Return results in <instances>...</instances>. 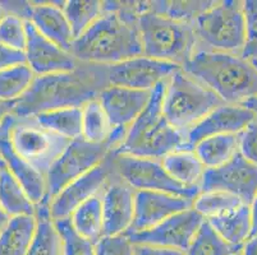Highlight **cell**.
Returning a JSON list of instances; mask_svg holds the SVG:
<instances>
[{"instance_id":"1","label":"cell","mask_w":257,"mask_h":255,"mask_svg":"<svg viewBox=\"0 0 257 255\" xmlns=\"http://www.w3.org/2000/svg\"><path fill=\"white\" fill-rule=\"evenodd\" d=\"M146 3H102V14L81 36L74 39L71 54L85 64L111 65L142 55L137 18Z\"/></svg>"},{"instance_id":"2","label":"cell","mask_w":257,"mask_h":255,"mask_svg":"<svg viewBox=\"0 0 257 255\" xmlns=\"http://www.w3.org/2000/svg\"><path fill=\"white\" fill-rule=\"evenodd\" d=\"M105 87L104 65L79 63L73 72L35 77L29 90L16 102L13 115L31 118L51 110L83 107L96 100Z\"/></svg>"},{"instance_id":"3","label":"cell","mask_w":257,"mask_h":255,"mask_svg":"<svg viewBox=\"0 0 257 255\" xmlns=\"http://www.w3.org/2000/svg\"><path fill=\"white\" fill-rule=\"evenodd\" d=\"M181 69L224 104L242 105L257 96V68L238 54L196 49Z\"/></svg>"},{"instance_id":"4","label":"cell","mask_w":257,"mask_h":255,"mask_svg":"<svg viewBox=\"0 0 257 255\" xmlns=\"http://www.w3.org/2000/svg\"><path fill=\"white\" fill-rule=\"evenodd\" d=\"M167 81L161 82L151 91L149 104L141 115L133 121L123 143L111 154H127L133 157L161 160L178 149H188L186 134L175 130L163 112Z\"/></svg>"},{"instance_id":"5","label":"cell","mask_w":257,"mask_h":255,"mask_svg":"<svg viewBox=\"0 0 257 255\" xmlns=\"http://www.w3.org/2000/svg\"><path fill=\"white\" fill-rule=\"evenodd\" d=\"M142 55L182 65L197 49L192 23L182 22L146 9L137 18Z\"/></svg>"},{"instance_id":"6","label":"cell","mask_w":257,"mask_h":255,"mask_svg":"<svg viewBox=\"0 0 257 255\" xmlns=\"http://www.w3.org/2000/svg\"><path fill=\"white\" fill-rule=\"evenodd\" d=\"M221 105L224 102L212 91L182 69L167 81L163 112L168 123L183 134Z\"/></svg>"},{"instance_id":"7","label":"cell","mask_w":257,"mask_h":255,"mask_svg":"<svg viewBox=\"0 0 257 255\" xmlns=\"http://www.w3.org/2000/svg\"><path fill=\"white\" fill-rule=\"evenodd\" d=\"M197 49L238 54L244 44L243 2H215L214 6L192 22Z\"/></svg>"},{"instance_id":"8","label":"cell","mask_w":257,"mask_h":255,"mask_svg":"<svg viewBox=\"0 0 257 255\" xmlns=\"http://www.w3.org/2000/svg\"><path fill=\"white\" fill-rule=\"evenodd\" d=\"M9 139L15 151L46 177L51 165L71 140L65 139L40 125L34 116L13 115Z\"/></svg>"},{"instance_id":"9","label":"cell","mask_w":257,"mask_h":255,"mask_svg":"<svg viewBox=\"0 0 257 255\" xmlns=\"http://www.w3.org/2000/svg\"><path fill=\"white\" fill-rule=\"evenodd\" d=\"M111 162L114 172L135 191H159L191 200L201 193L200 188H186L172 179L161 160L111 154Z\"/></svg>"},{"instance_id":"10","label":"cell","mask_w":257,"mask_h":255,"mask_svg":"<svg viewBox=\"0 0 257 255\" xmlns=\"http://www.w3.org/2000/svg\"><path fill=\"white\" fill-rule=\"evenodd\" d=\"M110 153L106 143H91L82 137L71 140L46 174L49 198L57 195L69 182L104 162Z\"/></svg>"},{"instance_id":"11","label":"cell","mask_w":257,"mask_h":255,"mask_svg":"<svg viewBox=\"0 0 257 255\" xmlns=\"http://www.w3.org/2000/svg\"><path fill=\"white\" fill-rule=\"evenodd\" d=\"M179 69L181 67L173 63L141 55L116 64L104 65V77L106 86L153 91L159 83L168 81Z\"/></svg>"},{"instance_id":"12","label":"cell","mask_w":257,"mask_h":255,"mask_svg":"<svg viewBox=\"0 0 257 255\" xmlns=\"http://www.w3.org/2000/svg\"><path fill=\"white\" fill-rule=\"evenodd\" d=\"M201 191H224L249 205L257 193V166L238 152L232 160L215 168H206Z\"/></svg>"},{"instance_id":"13","label":"cell","mask_w":257,"mask_h":255,"mask_svg":"<svg viewBox=\"0 0 257 255\" xmlns=\"http://www.w3.org/2000/svg\"><path fill=\"white\" fill-rule=\"evenodd\" d=\"M204 222V217L193 208H189L169 217L150 230L125 236L133 245H151L186 251Z\"/></svg>"},{"instance_id":"14","label":"cell","mask_w":257,"mask_h":255,"mask_svg":"<svg viewBox=\"0 0 257 255\" xmlns=\"http://www.w3.org/2000/svg\"><path fill=\"white\" fill-rule=\"evenodd\" d=\"M113 174V162L109 154V157L104 162L92 168L83 176L69 182L57 195L49 198V210L51 218L54 221L69 218L79 205L87 202L92 196L101 194Z\"/></svg>"},{"instance_id":"15","label":"cell","mask_w":257,"mask_h":255,"mask_svg":"<svg viewBox=\"0 0 257 255\" xmlns=\"http://www.w3.org/2000/svg\"><path fill=\"white\" fill-rule=\"evenodd\" d=\"M26 64L36 77L73 72L78 67L79 62H77L69 51L63 50L44 37L30 21H26Z\"/></svg>"},{"instance_id":"16","label":"cell","mask_w":257,"mask_h":255,"mask_svg":"<svg viewBox=\"0 0 257 255\" xmlns=\"http://www.w3.org/2000/svg\"><path fill=\"white\" fill-rule=\"evenodd\" d=\"M193 207V200L159 191H135V213L130 230L135 233L150 230L169 217Z\"/></svg>"},{"instance_id":"17","label":"cell","mask_w":257,"mask_h":255,"mask_svg":"<svg viewBox=\"0 0 257 255\" xmlns=\"http://www.w3.org/2000/svg\"><path fill=\"white\" fill-rule=\"evenodd\" d=\"M253 112L243 105L224 104L212 110L186 134V146L193 149L195 144L205 138L221 134H238L253 119Z\"/></svg>"},{"instance_id":"18","label":"cell","mask_w":257,"mask_h":255,"mask_svg":"<svg viewBox=\"0 0 257 255\" xmlns=\"http://www.w3.org/2000/svg\"><path fill=\"white\" fill-rule=\"evenodd\" d=\"M100 195L104 214V236L127 232L135 213V190L116 175V180H109Z\"/></svg>"},{"instance_id":"19","label":"cell","mask_w":257,"mask_h":255,"mask_svg":"<svg viewBox=\"0 0 257 255\" xmlns=\"http://www.w3.org/2000/svg\"><path fill=\"white\" fill-rule=\"evenodd\" d=\"M12 123H13V114L0 124V156L6 161L9 172L16 177L32 203L36 205L48 196L46 177L15 151L9 139Z\"/></svg>"},{"instance_id":"20","label":"cell","mask_w":257,"mask_h":255,"mask_svg":"<svg viewBox=\"0 0 257 255\" xmlns=\"http://www.w3.org/2000/svg\"><path fill=\"white\" fill-rule=\"evenodd\" d=\"M151 91L107 86L97 96L111 126L130 128L149 104Z\"/></svg>"},{"instance_id":"21","label":"cell","mask_w":257,"mask_h":255,"mask_svg":"<svg viewBox=\"0 0 257 255\" xmlns=\"http://www.w3.org/2000/svg\"><path fill=\"white\" fill-rule=\"evenodd\" d=\"M30 22L44 37L71 53L74 36L64 16L63 6H57L55 3H31Z\"/></svg>"},{"instance_id":"22","label":"cell","mask_w":257,"mask_h":255,"mask_svg":"<svg viewBox=\"0 0 257 255\" xmlns=\"http://www.w3.org/2000/svg\"><path fill=\"white\" fill-rule=\"evenodd\" d=\"M36 230L27 255H63L62 240L49 210V196L36 204Z\"/></svg>"},{"instance_id":"23","label":"cell","mask_w":257,"mask_h":255,"mask_svg":"<svg viewBox=\"0 0 257 255\" xmlns=\"http://www.w3.org/2000/svg\"><path fill=\"white\" fill-rule=\"evenodd\" d=\"M165 171L172 179L186 188H200L205 166L193 149H178L161 158Z\"/></svg>"},{"instance_id":"24","label":"cell","mask_w":257,"mask_h":255,"mask_svg":"<svg viewBox=\"0 0 257 255\" xmlns=\"http://www.w3.org/2000/svg\"><path fill=\"white\" fill-rule=\"evenodd\" d=\"M206 221L224 241L234 247H242L251 235V209L247 204Z\"/></svg>"},{"instance_id":"25","label":"cell","mask_w":257,"mask_h":255,"mask_svg":"<svg viewBox=\"0 0 257 255\" xmlns=\"http://www.w3.org/2000/svg\"><path fill=\"white\" fill-rule=\"evenodd\" d=\"M35 230V216L12 217L0 232V255H27Z\"/></svg>"},{"instance_id":"26","label":"cell","mask_w":257,"mask_h":255,"mask_svg":"<svg viewBox=\"0 0 257 255\" xmlns=\"http://www.w3.org/2000/svg\"><path fill=\"white\" fill-rule=\"evenodd\" d=\"M238 134H221L205 138L193 147L205 168H215L232 160L238 153Z\"/></svg>"},{"instance_id":"27","label":"cell","mask_w":257,"mask_h":255,"mask_svg":"<svg viewBox=\"0 0 257 255\" xmlns=\"http://www.w3.org/2000/svg\"><path fill=\"white\" fill-rule=\"evenodd\" d=\"M0 207L11 218L35 216L36 212V205L8 168H4L0 174Z\"/></svg>"},{"instance_id":"28","label":"cell","mask_w":257,"mask_h":255,"mask_svg":"<svg viewBox=\"0 0 257 255\" xmlns=\"http://www.w3.org/2000/svg\"><path fill=\"white\" fill-rule=\"evenodd\" d=\"M45 129L68 140L82 137V107L51 110L34 116Z\"/></svg>"},{"instance_id":"29","label":"cell","mask_w":257,"mask_h":255,"mask_svg":"<svg viewBox=\"0 0 257 255\" xmlns=\"http://www.w3.org/2000/svg\"><path fill=\"white\" fill-rule=\"evenodd\" d=\"M74 230L96 244L104 236V214H102L101 195H95L79 205L69 217Z\"/></svg>"},{"instance_id":"30","label":"cell","mask_w":257,"mask_h":255,"mask_svg":"<svg viewBox=\"0 0 257 255\" xmlns=\"http://www.w3.org/2000/svg\"><path fill=\"white\" fill-rule=\"evenodd\" d=\"M111 126L99 100H92L82 107V138L96 144L106 143Z\"/></svg>"},{"instance_id":"31","label":"cell","mask_w":257,"mask_h":255,"mask_svg":"<svg viewBox=\"0 0 257 255\" xmlns=\"http://www.w3.org/2000/svg\"><path fill=\"white\" fill-rule=\"evenodd\" d=\"M63 12L72 28L74 39L92 25L102 14V2L96 0H71L65 2Z\"/></svg>"},{"instance_id":"32","label":"cell","mask_w":257,"mask_h":255,"mask_svg":"<svg viewBox=\"0 0 257 255\" xmlns=\"http://www.w3.org/2000/svg\"><path fill=\"white\" fill-rule=\"evenodd\" d=\"M35 74L27 64H20L0 72V100L17 101L29 90Z\"/></svg>"},{"instance_id":"33","label":"cell","mask_w":257,"mask_h":255,"mask_svg":"<svg viewBox=\"0 0 257 255\" xmlns=\"http://www.w3.org/2000/svg\"><path fill=\"white\" fill-rule=\"evenodd\" d=\"M242 247H234L225 242L214 228L205 219L198 232L193 237L192 242L189 244L186 255H232L239 251Z\"/></svg>"},{"instance_id":"34","label":"cell","mask_w":257,"mask_h":255,"mask_svg":"<svg viewBox=\"0 0 257 255\" xmlns=\"http://www.w3.org/2000/svg\"><path fill=\"white\" fill-rule=\"evenodd\" d=\"M242 204L244 203L232 194L224 191H201L193 200L192 208L205 219H209L237 209Z\"/></svg>"},{"instance_id":"35","label":"cell","mask_w":257,"mask_h":255,"mask_svg":"<svg viewBox=\"0 0 257 255\" xmlns=\"http://www.w3.org/2000/svg\"><path fill=\"white\" fill-rule=\"evenodd\" d=\"M149 9L173 20L192 23L201 14L211 8L215 2H151Z\"/></svg>"},{"instance_id":"36","label":"cell","mask_w":257,"mask_h":255,"mask_svg":"<svg viewBox=\"0 0 257 255\" xmlns=\"http://www.w3.org/2000/svg\"><path fill=\"white\" fill-rule=\"evenodd\" d=\"M62 240L63 255H95V244L74 230L71 219L54 221Z\"/></svg>"},{"instance_id":"37","label":"cell","mask_w":257,"mask_h":255,"mask_svg":"<svg viewBox=\"0 0 257 255\" xmlns=\"http://www.w3.org/2000/svg\"><path fill=\"white\" fill-rule=\"evenodd\" d=\"M244 44L240 56L257 68V0L243 2Z\"/></svg>"},{"instance_id":"38","label":"cell","mask_w":257,"mask_h":255,"mask_svg":"<svg viewBox=\"0 0 257 255\" xmlns=\"http://www.w3.org/2000/svg\"><path fill=\"white\" fill-rule=\"evenodd\" d=\"M0 44L25 53L27 44L26 21L13 14H4L0 20Z\"/></svg>"},{"instance_id":"39","label":"cell","mask_w":257,"mask_h":255,"mask_svg":"<svg viewBox=\"0 0 257 255\" xmlns=\"http://www.w3.org/2000/svg\"><path fill=\"white\" fill-rule=\"evenodd\" d=\"M95 255H135V245L124 233L102 236L95 244Z\"/></svg>"},{"instance_id":"40","label":"cell","mask_w":257,"mask_h":255,"mask_svg":"<svg viewBox=\"0 0 257 255\" xmlns=\"http://www.w3.org/2000/svg\"><path fill=\"white\" fill-rule=\"evenodd\" d=\"M238 152L252 165L257 166V116L238 133Z\"/></svg>"},{"instance_id":"41","label":"cell","mask_w":257,"mask_h":255,"mask_svg":"<svg viewBox=\"0 0 257 255\" xmlns=\"http://www.w3.org/2000/svg\"><path fill=\"white\" fill-rule=\"evenodd\" d=\"M20 64H26L25 53L13 50L8 46L0 44V72Z\"/></svg>"},{"instance_id":"42","label":"cell","mask_w":257,"mask_h":255,"mask_svg":"<svg viewBox=\"0 0 257 255\" xmlns=\"http://www.w3.org/2000/svg\"><path fill=\"white\" fill-rule=\"evenodd\" d=\"M135 255H186L184 251L169 247L151 246V245H135Z\"/></svg>"},{"instance_id":"43","label":"cell","mask_w":257,"mask_h":255,"mask_svg":"<svg viewBox=\"0 0 257 255\" xmlns=\"http://www.w3.org/2000/svg\"><path fill=\"white\" fill-rule=\"evenodd\" d=\"M16 102L17 101H3V100H0V124L3 123L9 115L13 114Z\"/></svg>"},{"instance_id":"44","label":"cell","mask_w":257,"mask_h":255,"mask_svg":"<svg viewBox=\"0 0 257 255\" xmlns=\"http://www.w3.org/2000/svg\"><path fill=\"white\" fill-rule=\"evenodd\" d=\"M242 255H257V233L256 235L248 237L244 244H243L242 250H240Z\"/></svg>"},{"instance_id":"45","label":"cell","mask_w":257,"mask_h":255,"mask_svg":"<svg viewBox=\"0 0 257 255\" xmlns=\"http://www.w3.org/2000/svg\"><path fill=\"white\" fill-rule=\"evenodd\" d=\"M249 209H251V235H249L251 237L257 233V193L249 204Z\"/></svg>"},{"instance_id":"46","label":"cell","mask_w":257,"mask_h":255,"mask_svg":"<svg viewBox=\"0 0 257 255\" xmlns=\"http://www.w3.org/2000/svg\"><path fill=\"white\" fill-rule=\"evenodd\" d=\"M242 105H243V106H246L247 109L251 110L254 115L257 116V96H256V97H253V98H249L248 101L243 102Z\"/></svg>"},{"instance_id":"47","label":"cell","mask_w":257,"mask_h":255,"mask_svg":"<svg viewBox=\"0 0 257 255\" xmlns=\"http://www.w3.org/2000/svg\"><path fill=\"white\" fill-rule=\"evenodd\" d=\"M9 219H11V217H9L8 214L2 209V207H0V232H2V231L4 230V227L8 224Z\"/></svg>"},{"instance_id":"48","label":"cell","mask_w":257,"mask_h":255,"mask_svg":"<svg viewBox=\"0 0 257 255\" xmlns=\"http://www.w3.org/2000/svg\"><path fill=\"white\" fill-rule=\"evenodd\" d=\"M4 168H7V165H6V161H4V158L0 156V174L3 172Z\"/></svg>"},{"instance_id":"49","label":"cell","mask_w":257,"mask_h":255,"mask_svg":"<svg viewBox=\"0 0 257 255\" xmlns=\"http://www.w3.org/2000/svg\"><path fill=\"white\" fill-rule=\"evenodd\" d=\"M3 16H4V13H3V11H2V8H0V20L3 18Z\"/></svg>"},{"instance_id":"50","label":"cell","mask_w":257,"mask_h":255,"mask_svg":"<svg viewBox=\"0 0 257 255\" xmlns=\"http://www.w3.org/2000/svg\"><path fill=\"white\" fill-rule=\"evenodd\" d=\"M240 250H242V249H240ZM240 250H239V251L234 252V254H232V255H242V254H240Z\"/></svg>"}]
</instances>
